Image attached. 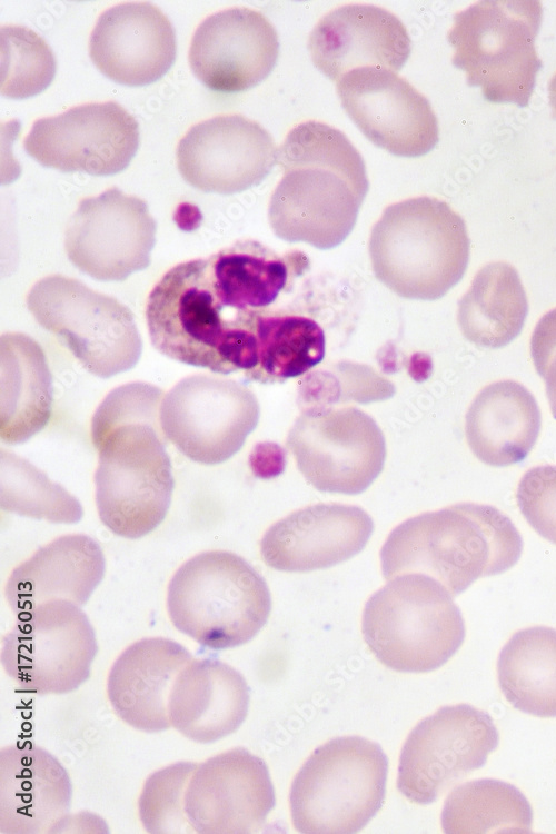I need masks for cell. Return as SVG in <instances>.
<instances>
[{
    "mask_svg": "<svg viewBox=\"0 0 556 834\" xmlns=\"http://www.w3.org/2000/svg\"><path fill=\"white\" fill-rule=\"evenodd\" d=\"M278 54L277 31L261 12L230 8L198 26L188 60L193 75L209 89L239 92L266 79Z\"/></svg>",
    "mask_w": 556,
    "mask_h": 834,
    "instance_id": "ffe728a7",
    "label": "cell"
},
{
    "mask_svg": "<svg viewBox=\"0 0 556 834\" xmlns=\"http://www.w3.org/2000/svg\"><path fill=\"white\" fill-rule=\"evenodd\" d=\"M249 466L259 478L278 477L286 466V453L275 443H260L249 456Z\"/></svg>",
    "mask_w": 556,
    "mask_h": 834,
    "instance_id": "ab89813d",
    "label": "cell"
},
{
    "mask_svg": "<svg viewBox=\"0 0 556 834\" xmlns=\"http://www.w3.org/2000/svg\"><path fill=\"white\" fill-rule=\"evenodd\" d=\"M257 365L248 380L284 383L305 375L321 363L326 353L324 329L302 315L260 311L256 319Z\"/></svg>",
    "mask_w": 556,
    "mask_h": 834,
    "instance_id": "1f68e13d",
    "label": "cell"
},
{
    "mask_svg": "<svg viewBox=\"0 0 556 834\" xmlns=\"http://www.w3.org/2000/svg\"><path fill=\"white\" fill-rule=\"evenodd\" d=\"M498 743V731L486 712L467 704L444 706L408 735L397 787L410 802L430 804L484 766Z\"/></svg>",
    "mask_w": 556,
    "mask_h": 834,
    "instance_id": "5bb4252c",
    "label": "cell"
},
{
    "mask_svg": "<svg viewBox=\"0 0 556 834\" xmlns=\"http://www.w3.org/2000/svg\"><path fill=\"white\" fill-rule=\"evenodd\" d=\"M516 500L533 529L556 545V466L527 470L518 483Z\"/></svg>",
    "mask_w": 556,
    "mask_h": 834,
    "instance_id": "74e56055",
    "label": "cell"
},
{
    "mask_svg": "<svg viewBox=\"0 0 556 834\" xmlns=\"http://www.w3.org/2000/svg\"><path fill=\"white\" fill-rule=\"evenodd\" d=\"M497 676L515 708L556 717V629L534 626L515 633L499 653Z\"/></svg>",
    "mask_w": 556,
    "mask_h": 834,
    "instance_id": "4dcf8cb0",
    "label": "cell"
},
{
    "mask_svg": "<svg viewBox=\"0 0 556 834\" xmlns=\"http://www.w3.org/2000/svg\"><path fill=\"white\" fill-rule=\"evenodd\" d=\"M282 178L268 206L275 235L327 250L351 232L369 182L363 157L338 129L315 120L294 127L277 151Z\"/></svg>",
    "mask_w": 556,
    "mask_h": 834,
    "instance_id": "7a4b0ae2",
    "label": "cell"
},
{
    "mask_svg": "<svg viewBox=\"0 0 556 834\" xmlns=\"http://www.w3.org/2000/svg\"><path fill=\"white\" fill-rule=\"evenodd\" d=\"M542 14L537 0H484L455 13L447 34L453 64L486 100L528 105L542 68L535 48Z\"/></svg>",
    "mask_w": 556,
    "mask_h": 834,
    "instance_id": "ba28073f",
    "label": "cell"
},
{
    "mask_svg": "<svg viewBox=\"0 0 556 834\" xmlns=\"http://www.w3.org/2000/svg\"><path fill=\"white\" fill-rule=\"evenodd\" d=\"M105 557L89 536L53 539L16 567L6 584L7 602L17 615L53 599L83 606L102 580Z\"/></svg>",
    "mask_w": 556,
    "mask_h": 834,
    "instance_id": "484cf974",
    "label": "cell"
},
{
    "mask_svg": "<svg viewBox=\"0 0 556 834\" xmlns=\"http://www.w3.org/2000/svg\"><path fill=\"white\" fill-rule=\"evenodd\" d=\"M542 415L533 394L506 379L484 387L465 423L468 446L486 465L506 467L524 460L536 444Z\"/></svg>",
    "mask_w": 556,
    "mask_h": 834,
    "instance_id": "83f0119b",
    "label": "cell"
},
{
    "mask_svg": "<svg viewBox=\"0 0 556 834\" xmlns=\"http://www.w3.org/2000/svg\"><path fill=\"white\" fill-rule=\"evenodd\" d=\"M387 772L388 759L375 742L347 736L325 743L292 781L295 828L308 834L360 831L384 803Z\"/></svg>",
    "mask_w": 556,
    "mask_h": 834,
    "instance_id": "9c48e42d",
    "label": "cell"
},
{
    "mask_svg": "<svg viewBox=\"0 0 556 834\" xmlns=\"http://www.w3.org/2000/svg\"><path fill=\"white\" fill-rule=\"evenodd\" d=\"M395 386L373 368L342 361L332 369L317 370L300 381L298 404L304 409L339 407L356 401L368 404L390 398Z\"/></svg>",
    "mask_w": 556,
    "mask_h": 834,
    "instance_id": "d590c367",
    "label": "cell"
},
{
    "mask_svg": "<svg viewBox=\"0 0 556 834\" xmlns=\"http://www.w3.org/2000/svg\"><path fill=\"white\" fill-rule=\"evenodd\" d=\"M522 553V536L503 512L460 503L396 526L381 547L380 564L387 580L424 574L455 597L480 577L505 573Z\"/></svg>",
    "mask_w": 556,
    "mask_h": 834,
    "instance_id": "3957f363",
    "label": "cell"
},
{
    "mask_svg": "<svg viewBox=\"0 0 556 834\" xmlns=\"http://www.w3.org/2000/svg\"><path fill=\"white\" fill-rule=\"evenodd\" d=\"M278 148L258 122L221 115L192 126L177 146V167L196 189L232 195L259 185L277 163Z\"/></svg>",
    "mask_w": 556,
    "mask_h": 834,
    "instance_id": "ac0fdd59",
    "label": "cell"
},
{
    "mask_svg": "<svg viewBox=\"0 0 556 834\" xmlns=\"http://www.w3.org/2000/svg\"><path fill=\"white\" fill-rule=\"evenodd\" d=\"M548 95H549V105L552 107V112H553L554 118L556 119V73L553 76L549 82Z\"/></svg>",
    "mask_w": 556,
    "mask_h": 834,
    "instance_id": "60d3db41",
    "label": "cell"
},
{
    "mask_svg": "<svg viewBox=\"0 0 556 834\" xmlns=\"http://www.w3.org/2000/svg\"><path fill=\"white\" fill-rule=\"evenodd\" d=\"M249 688L244 676L217 659H192L177 676L169 697L171 726L188 739H221L245 721Z\"/></svg>",
    "mask_w": 556,
    "mask_h": 834,
    "instance_id": "4316f807",
    "label": "cell"
},
{
    "mask_svg": "<svg viewBox=\"0 0 556 834\" xmlns=\"http://www.w3.org/2000/svg\"><path fill=\"white\" fill-rule=\"evenodd\" d=\"M255 394L229 378L197 374L181 379L163 397L165 436L189 459L217 465L234 456L256 428Z\"/></svg>",
    "mask_w": 556,
    "mask_h": 834,
    "instance_id": "4fadbf2b",
    "label": "cell"
},
{
    "mask_svg": "<svg viewBox=\"0 0 556 834\" xmlns=\"http://www.w3.org/2000/svg\"><path fill=\"white\" fill-rule=\"evenodd\" d=\"M441 825L445 833H530L533 810L512 784L479 778L457 786L446 798Z\"/></svg>",
    "mask_w": 556,
    "mask_h": 834,
    "instance_id": "d6a6232c",
    "label": "cell"
},
{
    "mask_svg": "<svg viewBox=\"0 0 556 834\" xmlns=\"http://www.w3.org/2000/svg\"><path fill=\"white\" fill-rule=\"evenodd\" d=\"M286 446L305 479L324 493L365 492L386 459L381 429L373 417L350 406L301 410Z\"/></svg>",
    "mask_w": 556,
    "mask_h": 834,
    "instance_id": "7c38bea8",
    "label": "cell"
},
{
    "mask_svg": "<svg viewBox=\"0 0 556 834\" xmlns=\"http://www.w3.org/2000/svg\"><path fill=\"white\" fill-rule=\"evenodd\" d=\"M350 119L377 147L399 157H420L438 142V121L426 97L397 72L363 67L336 81Z\"/></svg>",
    "mask_w": 556,
    "mask_h": 834,
    "instance_id": "e0dca14e",
    "label": "cell"
},
{
    "mask_svg": "<svg viewBox=\"0 0 556 834\" xmlns=\"http://www.w3.org/2000/svg\"><path fill=\"white\" fill-rule=\"evenodd\" d=\"M530 355L537 374L545 381L550 410L556 419V308L537 322L530 339Z\"/></svg>",
    "mask_w": 556,
    "mask_h": 834,
    "instance_id": "f35d334b",
    "label": "cell"
},
{
    "mask_svg": "<svg viewBox=\"0 0 556 834\" xmlns=\"http://www.w3.org/2000/svg\"><path fill=\"white\" fill-rule=\"evenodd\" d=\"M163 391L133 381L111 390L91 420L99 453L95 474L96 504L113 534L136 539L163 520L173 477L160 423Z\"/></svg>",
    "mask_w": 556,
    "mask_h": 834,
    "instance_id": "6da1fadb",
    "label": "cell"
},
{
    "mask_svg": "<svg viewBox=\"0 0 556 834\" xmlns=\"http://www.w3.org/2000/svg\"><path fill=\"white\" fill-rule=\"evenodd\" d=\"M275 800L266 763L240 747L196 767L185 793V812L195 833H255Z\"/></svg>",
    "mask_w": 556,
    "mask_h": 834,
    "instance_id": "d6986e66",
    "label": "cell"
},
{
    "mask_svg": "<svg viewBox=\"0 0 556 834\" xmlns=\"http://www.w3.org/2000/svg\"><path fill=\"white\" fill-rule=\"evenodd\" d=\"M192 659L182 645L169 638H142L129 645L115 661L107 682L108 698L116 714L146 733L172 727L171 688Z\"/></svg>",
    "mask_w": 556,
    "mask_h": 834,
    "instance_id": "d4e9b609",
    "label": "cell"
},
{
    "mask_svg": "<svg viewBox=\"0 0 556 834\" xmlns=\"http://www.w3.org/2000/svg\"><path fill=\"white\" fill-rule=\"evenodd\" d=\"M361 631L379 662L404 673L443 666L465 638L453 596L438 580L418 573L396 576L370 596Z\"/></svg>",
    "mask_w": 556,
    "mask_h": 834,
    "instance_id": "52a82bcc",
    "label": "cell"
},
{
    "mask_svg": "<svg viewBox=\"0 0 556 834\" xmlns=\"http://www.w3.org/2000/svg\"><path fill=\"white\" fill-rule=\"evenodd\" d=\"M156 229L145 200L110 188L79 202L66 230L64 249L81 272L100 281H121L149 266Z\"/></svg>",
    "mask_w": 556,
    "mask_h": 834,
    "instance_id": "2e32d148",
    "label": "cell"
},
{
    "mask_svg": "<svg viewBox=\"0 0 556 834\" xmlns=\"http://www.w3.org/2000/svg\"><path fill=\"white\" fill-rule=\"evenodd\" d=\"M260 312V311H259ZM221 304L200 258L170 268L149 294L146 318L152 346L162 355L217 374L257 365L256 319Z\"/></svg>",
    "mask_w": 556,
    "mask_h": 834,
    "instance_id": "277c9868",
    "label": "cell"
},
{
    "mask_svg": "<svg viewBox=\"0 0 556 834\" xmlns=\"http://www.w3.org/2000/svg\"><path fill=\"white\" fill-rule=\"evenodd\" d=\"M167 609L179 632L207 648L226 649L257 635L269 617L271 597L265 579L244 558L209 550L173 574Z\"/></svg>",
    "mask_w": 556,
    "mask_h": 834,
    "instance_id": "8992f818",
    "label": "cell"
},
{
    "mask_svg": "<svg viewBox=\"0 0 556 834\" xmlns=\"http://www.w3.org/2000/svg\"><path fill=\"white\" fill-rule=\"evenodd\" d=\"M528 300L514 266H484L458 302L457 320L464 337L485 348H502L522 331Z\"/></svg>",
    "mask_w": 556,
    "mask_h": 834,
    "instance_id": "f546056e",
    "label": "cell"
},
{
    "mask_svg": "<svg viewBox=\"0 0 556 834\" xmlns=\"http://www.w3.org/2000/svg\"><path fill=\"white\" fill-rule=\"evenodd\" d=\"M97 652L95 631L82 609L53 599L17 615L2 636L0 661L20 689L61 695L90 677Z\"/></svg>",
    "mask_w": 556,
    "mask_h": 834,
    "instance_id": "8fae6325",
    "label": "cell"
},
{
    "mask_svg": "<svg viewBox=\"0 0 556 834\" xmlns=\"http://www.w3.org/2000/svg\"><path fill=\"white\" fill-rule=\"evenodd\" d=\"M1 38V95L26 99L42 92L56 75V59L48 43L33 30L6 24Z\"/></svg>",
    "mask_w": 556,
    "mask_h": 834,
    "instance_id": "e575fe53",
    "label": "cell"
},
{
    "mask_svg": "<svg viewBox=\"0 0 556 834\" xmlns=\"http://www.w3.org/2000/svg\"><path fill=\"white\" fill-rule=\"evenodd\" d=\"M1 509L51 523L73 524L82 517L78 499L7 450H1Z\"/></svg>",
    "mask_w": 556,
    "mask_h": 834,
    "instance_id": "836d02e7",
    "label": "cell"
},
{
    "mask_svg": "<svg viewBox=\"0 0 556 834\" xmlns=\"http://www.w3.org/2000/svg\"><path fill=\"white\" fill-rule=\"evenodd\" d=\"M175 29L167 16L146 1L116 4L98 18L89 56L112 81L139 87L160 79L176 58Z\"/></svg>",
    "mask_w": 556,
    "mask_h": 834,
    "instance_id": "7402d4cb",
    "label": "cell"
},
{
    "mask_svg": "<svg viewBox=\"0 0 556 834\" xmlns=\"http://www.w3.org/2000/svg\"><path fill=\"white\" fill-rule=\"evenodd\" d=\"M23 147L44 167L110 176L125 170L136 155L139 126L115 101L89 102L36 120Z\"/></svg>",
    "mask_w": 556,
    "mask_h": 834,
    "instance_id": "9a60e30c",
    "label": "cell"
},
{
    "mask_svg": "<svg viewBox=\"0 0 556 834\" xmlns=\"http://www.w3.org/2000/svg\"><path fill=\"white\" fill-rule=\"evenodd\" d=\"M307 47L315 67L338 81L363 67L397 72L410 54L411 41L394 13L373 4L349 3L316 23Z\"/></svg>",
    "mask_w": 556,
    "mask_h": 834,
    "instance_id": "603a6c76",
    "label": "cell"
},
{
    "mask_svg": "<svg viewBox=\"0 0 556 834\" xmlns=\"http://www.w3.org/2000/svg\"><path fill=\"white\" fill-rule=\"evenodd\" d=\"M27 307L95 376L127 371L140 358L142 341L131 310L77 279L51 275L38 280L27 296Z\"/></svg>",
    "mask_w": 556,
    "mask_h": 834,
    "instance_id": "30bf717a",
    "label": "cell"
},
{
    "mask_svg": "<svg viewBox=\"0 0 556 834\" xmlns=\"http://www.w3.org/2000/svg\"><path fill=\"white\" fill-rule=\"evenodd\" d=\"M197 766L178 762L148 777L138 803L140 821L148 833H195L185 812V793Z\"/></svg>",
    "mask_w": 556,
    "mask_h": 834,
    "instance_id": "8d00e7d4",
    "label": "cell"
},
{
    "mask_svg": "<svg viewBox=\"0 0 556 834\" xmlns=\"http://www.w3.org/2000/svg\"><path fill=\"white\" fill-rule=\"evenodd\" d=\"M373 530L371 517L358 506L310 505L271 525L260 540V554L267 566L280 572L325 569L360 553Z\"/></svg>",
    "mask_w": 556,
    "mask_h": 834,
    "instance_id": "44dd1931",
    "label": "cell"
},
{
    "mask_svg": "<svg viewBox=\"0 0 556 834\" xmlns=\"http://www.w3.org/2000/svg\"><path fill=\"white\" fill-rule=\"evenodd\" d=\"M51 405V373L39 344L21 332L2 335L1 440H28L49 421Z\"/></svg>",
    "mask_w": 556,
    "mask_h": 834,
    "instance_id": "f1b7e54d",
    "label": "cell"
},
{
    "mask_svg": "<svg viewBox=\"0 0 556 834\" xmlns=\"http://www.w3.org/2000/svg\"><path fill=\"white\" fill-rule=\"evenodd\" d=\"M66 768L46 749L16 743L0 751V834L60 832L71 803Z\"/></svg>",
    "mask_w": 556,
    "mask_h": 834,
    "instance_id": "cb8c5ba5",
    "label": "cell"
},
{
    "mask_svg": "<svg viewBox=\"0 0 556 834\" xmlns=\"http://www.w3.org/2000/svg\"><path fill=\"white\" fill-rule=\"evenodd\" d=\"M470 241L464 219L437 198H409L385 208L369 238L376 278L396 295L436 300L463 278Z\"/></svg>",
    "mask_w": 556,
    "mask_h": 834,
    "instance_id": "5b68a950",
    "label": "cell"
}]
</instances>
